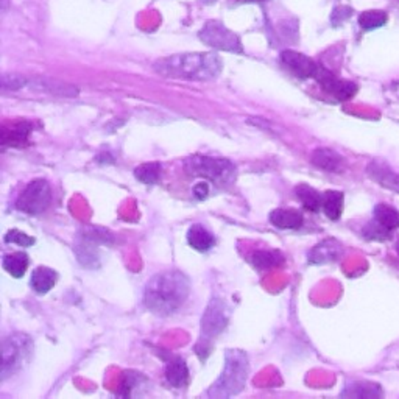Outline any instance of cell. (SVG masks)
<instances>
[{
    "label": "cell",
    "mask_w": 399,
    "mask_h": 399,
    "mask_svg": "<svg viewBox=\"0 0 399 399\" xmlns=\"http://www.w3.org/2000/svg\"><path fill=\"white\" fill-rule=\"evenodd\" d=\"M191 293V281L181 272L170 270L158 273L143 289V304L159 317H169L180 311Z\"/></svg>",
    "instance_id": "obj_1"
},
{
    "label": "cell",
    "mask_w": 399,
    "mask_h": 399,
    "mask_svg": "<svg viewBox=\"0 0 399 399\" xmlns=\"http://www.w3.org/2000/svg\"><path fill=\"white\" fill-rule=\"evenodd\" d=\"M155 72L166 78L178 80L209 81L221 72V58L215 52L203 54H178L162 58L153 64Z\"/></svg>",
    "instance_id": "obj_2"
},
{
    "label": "cell",
    "mask_w": 399,
    "mask_h": 399,
    "mask_svg": "<svg viewBox=\"0 0 399 399\" xmlns=\"http://www.w3.org/2000/svg\"><path fill=\"white\" fill-rule=\"evenodd\" d=\"M248 373H250V359L242 350H228L225 352V365L220 377L208 391V396L224 399L239 395L244 390Z\"/></svg>",
    "instance_id": "obj_3"
},
{
    "label": "cell",
    "mask_w": 399,
    "mask_h": 399,
    "mask_svg": "<svg viewBox=\"0 0 399 399\" xmlns=\"http://www.w3.org/2000/svg\"><path fill=\"white\" fill-rule=\"evenodd\" d=\"M185 172L195 178H205L217 185H231L235 178V166L231 161L194 155L185 161Z\"/></svg>",
    "instance_id": "obj_4"
},
{
    "label": "cell",
    "mask_w": 399,
    "mask_h": 399,
    "mask_svg": "<svg viewBox=\"0 0 399 399\" xmlns=\"http://www.w3.org/2000/svg\"><path fill=\"white\" fill-rule=\"evenodd\" d=\"M33 342L25 334H11L2 342V368H0V379L5 382L6 379L22 368L30 359Z\"/></svg>",
    "instance_id": "obj_5"
},
{
    "label": "cell",
    "mask_w": 399,
    "mask_h": 399,
    "mask_svg": "<svg viewBox=\"0 0 399 399\" xmlns=\"http://www.w3.org/2000/svg\"><path fill=\"white\" fill-rule=\"evenodd\" d=\"M198 38L203 44L214 50H225L231 52V54L244 52L240 36L219 21H208L198 31Z\"/></svg>",
    "instance_id": "obj_6"
},
{
    "label": "cell",
    "mask_w": 399,
    "mask_h": 399,
    "mask_svg": "<svg viewBox=\"0 0 399 399\" xmlns=\"http://www.w3.org/2000/svg\"><path fill=\"white\" fill-rule=\"evenodd\" d=\"M52 203V189L45 180L31 181L16 200V209L24 214L38 215L44 212Z\"/></svg>",
    "instance_id": "obj_7"
},
{
    "label": "cell",
    "mask_w": 399,
    "mask_h": 399,
    "mask_svg": "<svg viewBox=\"0 0 399 399\" xmlns=\"http://www.w3.org/2000/svg\"><path fill=\"white\" fill-rule=\"evenodd\" d=\"M231 311L221 298L209 301L205 313L201 317V334L205 338H215L226 329L230 322Z\"/></svg>",
    "instance_id": "obj_8"
},
{
    "label": "cell",
    "mask_w": 399,
    "mask_h": 399,
    "mask_svg": "<svg viewBox=\"0 0 399 399\" xmlns=\"http://www.w3.org/2000/svg\"><path fill=\"white\" fill-rule=\"evenodd\" d=\"M320 86H322L323 91L331 94L334 99L338 102H348L352 97L357 94V84L348 81V80H342V78H337L332 74L329 69H326L324 66L320 64L318 72L315 78H313Z\"/></svg>",
    "instance_id": "obj_9"
},
{
    "label": "cell",
    "mask_w": 399,
    "mask_h": 399,
    "mask_svg": "<svg viewBox=\"0 0 399 399\" xmlns=\"http://www.w3.org/2000/svg\"><path fill=\"white\" fill-rule=\"evenodd\" d=\"M281 64L292 72L297 78L301 80H307V78H315L320 64L312 60V58L306 56L295 50H284L279 56Z\"/></svg>",
    "instance_id": "obj_10"
},
{
    "label": "cell",
    "mask_w": 399,
    "mask_h": 399,
    "mask_svg": "<svg viewBox=\"0 0 399 399\" xmlns=\"http://www.w3.org/2000/svg\"><path fill=\"white\" fill-rule=\"evenodd\" d=\"M33 132V125L27 120H19L13 123H5L2 127V146L22 148L29 146V137Z\"/></svg>",
    "instance_id": "obj_11"
},
{
    "label": "cell",
    "mask_w": 399,
    "mask_h": 399,
    "mask_svg": "<svg viewBox=\"0 0 399 399\" xmlns=\"http://www.w3.org/2000/svg\"><path fill=\"white\" fill-rule=\"evenodd\" d=\"M343 253V245L337 239H326L315 245L307 254V260L313 265L331 264L340 259Z\"/></svg>",
    "instance_id": "obj_12"
},
{
    "label": "cell",
    "mask_w": 399,
    "mask_h": 399,
    "mask_svg": "<svg viewBox=\"0 0 399 399\" xmlns=\"http://www.w3.org/2000/svg\"><path fill=\"white\" fill-rule=\"evenodd\" d=\"M312 164L329 173H342L346 169V161L332 148H317L312 153Z\"/></svg>",
    "instance_id": "obj_13"
},
{
    "label": "cell",
    "mask_w": 399,
    "mask_h": 399,
    "mask_svg": "<svg viewBox=\"0 0 399 399\" xmlns=\"http://www.w3.org/2000/svg\"><path fill=\"white\" fill-rule=\"evenodd\" d=\"M366 175L389 191L399 194V175L395 173L385 162L382 161H371L370 166L366 167Z\"/></svg>",
    "instance_id": "obj_14"
},
{
    "label": "cell",
    "mask_w": 399,
    "mask_h": 399,
    "mask_svg": "<svg viewBox=\"0 0 399 399\" xmlns=\"http://www.w3.org/2000/svg\"><path fill=\"white\" fill-rule=\"evenodd\" d=\"M268 219L278 230H299L304 221L303 212L298 211V209H274Z\"/></svg>",
    "instance_id": "obj_15"
},
{
    "label": "cell",
    "mask_w": 399,
    "mask_h": 399,
    "mask_svg": "<svg viewBox=\"0 0 399 399\" xmlns=\"http://www.w3.org/2000/svg\"><path fill=\"white\" fill-rule=\"evenodd\" d=\"M29 86L31 89L36 91H44V93L55 94L60 97H77L78 89L77 86H72V84H66L56 80H49V78L39 77V78H31L29 80Z\"/></svg>",
    "instance_id": "obj_16"
},
{
    "label": "cell",
    "mask_w": 399,
    "mask_h": 399,
    "mask_svg": "<svg viewBox=\"0 0 399 399\" xmlns=\"http://www.w3.org/2000/svg\"><path fill=\"white\" fill-rule=\"evenodd\" d=\"M166 379L173 389H182L189 384V366L182 357L175 356L166 365Z\"/></svg>",
    "instance_id": "obj_17"
},
{
    "label": "cell",
    "mask_w": 399,
    "mask_h": 399,
    "mask_svg": "<svg viewBox=\"0 0 399 399\" xmlns=\"http://www.w3.org/2000/svg\"><path fill=\"white\" fill-rule=\"evenodd\" d=\"M187 244L195 251L206 253L215 245V237L211 231H208L205 226L195 224L187 231Z\"/></svg>",
    "instance_id": "obj_18"
},
{
    "label": "cell",
    "mask_w": 399,
    "mask_h": 399,
    "mask_svg": "<svg viewBox=\"0 0 399 399\" xmlns=\"http://www.w3.org/2000/svg\"><path fill=\"white\" fill-rule=\"evenodd\" d=\"M58 281V273L49 267H38L31 274L30 285L39 295H45L54 289Z\"/></svg>",
    "instance_id": "obj_19"
},
{
    "label": "cell",
    "mask_w": 399,
    "mask_h": 399,
    "mask_svg": "<svg viewBox=\"0 0 399 399\" xmlns=\"http://www.w3.org/2000/svg\"><path fill=\"white\" fill-rule=\"evenodd\" d=\"M250 263L258 270H270L285 263L284 254L279 250H258L250 256Z\"/></svg>",
    "instance_id": "obj_20"
},
{
    "label": "cell",
    "mask_w": 399,
    "mask_h": 399,
    "mask_svg": "<svg viewBox=\"0 0 399 399\" xmlns=\"http://www.w3.org/2000/svg\"><path fill=\"white\" fill-rule=\"evenodd\" d=\"M295 194L306 211L313 212V214L322 211L323 194H320L317 189H313L309 185H298L295 187Z\"/></svg>",
    "instance_id": "obj_21"
},
{
    "label": "cell",
    "mask_w": 399,
    "mask_h": 399,
    "mask_svg": "<svg viewBox=\"0 0 399 399\" xmlns=\"http://www.w3.org/2000/svg\"><path fill=\"white\" fill-rule=\"evenodd\" d=\"M343 398H382V389L381 385L373 384V382H352L348 384L342 391Z\"/></svg>",
    "instance_id": "obj_22"
},
{
    "label": "cell",
    "mask_w": 399,
    "mask_h": 399,
    "mask_svg": "<svg viewBox=\"0 0 399 399\" xmlns=\"http://www.w3.org/2000/svg\"><path fill=\"white\" fill-rule=\"evenodd\" d=\"M30 258L27 253L16 251L8 253L3 256V268L8 272L13 278H22L29 270Z\"/></svg>",
    "instance_id": "obj_23"
},
{
    "label": "cell",
    "mask_w": 399,
    "mask_h": 399,
    "mask_svg": "<svg viewBox=\"0 0 399 399\" xmlns=\"http://www.w3.org/2000/svg\"><path fill=\"white\" fill-rule=\"evenodd\" d=\"M345 195L340 191H326L323 194V212L331 220H338L343 212Z\"/></svg>",
    "instance_id": "obj_24"
},
{
    "label": "cell",
    "mask_w": 399,
    "mask_h": 399,
    "mask_svg": "<svg viewBox=\"0 0 399 399\" xmlns=\"http://www.w3.org/2000/svg\"><path fill=\"white\" fill-rule=\"evenodd\" d=\"M78 237H80V240L89 242V244L93 245H111L114 242V235L108 230H104V228L99 226L83 228V230L78 233Z\"/></svg>",
    "instance_id": "obj_25"
},
{
    "label": "cell",
    "mask_w": 399,
    "mask_h": 399,
    "mask_svg": "<svg viewBox=\"0 0 399 399\" xmlns=\"http://www.w3.org/2000/svg\"><path fill=\"white\" fill-rule=\"evenodd\" d=\"M375 220L389 231H395L399 228V212L389 205H377L375 208Z\"/></svg>",
    "instance_id": "obj_26"
},
{
    "label": "cell",
    "mask_w": 399,
    "mask_h": 399,
    "mask_svg": "<svg viewBox=\"0 0 399 399\" xmlns=\"http://www.w3.org/2000/svg\"><path fill=\"white\" fill-rule=\"evenodd\" d=\"M162 173V166L159 162H146L134 169L136 180H139L143 185H155L158 182Z\"/></svg>",
    "instance_id": "obj_27"
},
{
    "label": "cell",
    "mask_w": 399,
    "mask_h": 399,
    "mask_svg": "<svg viewBox=\"0 0 399 399\" xmlns=\"http://www.w3.org/2000/svg\"><path fill=\"white\" fill-rule=\"evenodd\" d=\"M389 21V16L385 11L381 10H370V11H363L361 16H359V25L363 30H376L384 27L385 24Z\"/></svg>",
    "instance_id": "obj_28"
},
{
    "label": "cell",
    "mask_w": 399,
    "mask_h": 399,
    "mask_svg": "<svg viewBox=\"0 0 399 399\" xmlns=\"http://www.w3.org/2000/svg\"><path fill=\"white\" fill-rule=\"evenodd\" d=\"M147 379L143 377L141 373H136V371H125L123 373V379H122V384H120V389L117 391V395L119 396H133L134 391L137 387H141L142 384H146Z\"/></svg>",
    "instance_id": "obj_29"
},
{
    "label": "cell",
    "mask_w": 399,
    "mask_h": 399,
    "mask_svg": "<svg viewBox=\"0 0 399 399\" xmlns=\"http://www.w3.org/2000/svg\"><path fill=\"white\" fill-rule=\"evenodd\" d=\"M75 253L83 267H86V268L99 267V263H100L99 256H97V251L93 248V244H89V242L80 240V245L75 248Z\"/></svg>",
    "instance_id": "obj_30"
},
{
    "label": "cell",
    "mask_w": 399,
    "mask_h": 399,
    "mask_svg": "<svg viewBox=\"0 0 399 399\" xmlns=\"http://www.w3.org/2000/svg\"><path fill=\"white\" fill-rule=\"evenodd\" d=\"M362 235L366 240H376V242H385L390 239L391 231L387 228H384L379 221L373 220L370 224H366L362 230Z\"/></svg>",
    "instance_id": "obj_31"
},
{
    "label": "cell",
    "mask_w": 399,
    "mask_h": 399,
    "mask_svg": "<svg viewBox=\"0 0 399 399\" xmlns=\"http://www.w3.org/2000/svg\"><path fill=\"white\" fill-rule=\"evenodd\" d=\"M3 240L6 242V244H16L19 247H24V248H29V247L35 245V239L31 237V235L19 231V230H11V231L6 233Z\"/></svg>",
    "instance_id": "obj_32"
},
{
    "label": "cell",
    "mask_w": 399,
    "mask_h": 399,
    "mask_svg": "<svg viewBox=\"0 0 399 399\" xmlns=\"http://www.w3.org/2000/svg\"><path fill=\"white\" fill-rule=\"evenodd\" d=\"M29 86V78L17 74H5L2 77V89L3 91H19Z\"/></svg>",
    "instance_id": "obj_33"
},
{
    "label": "cell",
    "mask_w": 399,
    "mask_h": 399,
    "mask_svg": "<svg viewBox=\"0 0 399 399\" xmlns=\"http://www.w3.org/2000/svg\"><path fill=\"white\" fill-rule=\"evenodd\" d=\"M352 15V10L350 6H337V8H334L332 15H331V22L334 27H338L340 24L345 22L346 19H350Z\"/></svg>",
    "instance_id": "obj_34"
},
{
    "label": "cell",
    "mask_w": 399,
    "mask_h": 399,
    "mask_svg": "<svg viewBox=\"0 0 399 399\" xmlns=\"http://www.w3.org/2000/svg\"><path fill=\"white\" fill-rule=\"evenodd\" d=\"M194 195H195V198L205 200L209 195V186L206 185V182H200V185L194 187Z\"/></svg>",
    "instance_id": "obj_35"
},
{
    "label": "cell",
    "mask_w": 399,
    "mask_h": 399,
    "mask_svg": "<svg viewBox=\"0 0 399 399\" xmlns=\"http://www.w3.org/2000/svg\"><path fill=\"white\" fill-rule=\"evenodd\" d=\"M2 3H3V6H2V11H5V8H6V3H8V0H2Z\"/></svg>",
    "instance_id": "obj_36"
},
{
    "label": "cell",
    "mask_w": 399,
    "mask_h": 399,
    "mask_svg": "<svg viewBox=\"0 0 399 399\" xmlns=\"http://www.w3.org/2000/svg\"><path fill=\"white\" fill-rule=\"evenodd\" d=\"M201 2H203V3H208V0H201ZM214 2H215V0H209V3H214Z\"/></svg>",
    "instance_id": "obj_37"
},
{
    "label": "cell",
    "mask_w": 399,
    "mask_h": 399,
    "mask_svg": "<svg viewBox=\"0 0 399 399\" xmlns=\"http://www.w3.org/2000/svg\"><path fill=\"white\" fill-rule=\"evenodd\" d=\"M396 250H398V254H399V240H398V244H396Z\"/></svg>",
    "instance_id": "obj_38"
},
{
    "label": "cell",
    "mask_w": 399,
    "mask_h": 399,
    "mask_svg": "<svg viewBox=\"0 0 399 399\" xmlns=\"http://www.w3.org/2000/svg\"><path fill=\"white\" fill-rule=\"evenodd\" d=\"M251 2H263V0H251Z\"/></svg>",
    "instance_id": "obj_39"
}]
</instances>
